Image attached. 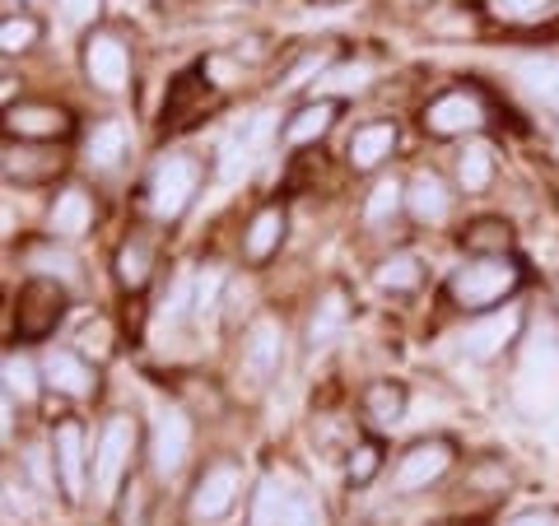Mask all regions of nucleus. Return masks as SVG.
<instances>
[{"mask_svg":"<svg viewBox=\"0 0 559 526\" xmlns=\"http://www.w3.org/2000/svg\"><path fill=\"white\" fill-rule=\"evenodd\" d=\"M518 285H522V266L513 256H471L466 266L448 275V298L462 312H485L499 308Z\"/></svg>","mask_w":559,"mask_h":526,"instance_id":"obj_1","label":"nucleus"},{"mask_svg":"<svg viewBox=\"0 0 559 526\" xmlns=\"http://www.w3.org/2000/svg\"><path fill=\"white\" fill-rule=\"evenodd\" d=\"M513 396L527 419H546L559 406V331H546V340H536L527 349L513 382Z\"/></svg>","mask_w":559,"mask_h":526,"instance_id":"obj_2","label":"nucleus"},{"mask_svg":"<svg viewBox=\"0 0 559 526\" xmlns=\"http://www.w3.org/2000/svg\"><path fill=\"white\" fill-rule=\"evenodd\" d=\"M201 187V164L187 159V154H168V159L154 164L150 172V187H145V201H150V215L154 219H182V210L191 205V196H197Z\"/></svg>","mask_w":559,"mask_h":526,"instance_id":"obj_3","label":"nucleus"},{"mask_svg":"<svg viewBox=\"0 0 559 526\" xmlns=\"http://www.w3.org/2000/svg\"><path fill=\"white\" fill-rule=\"evenodd\" d=\"M131 457H135V419L112 415L94 447V494L98 499H112L121 489V476L131 470Z\"/></svg>","mask_w":559,"mask_h":526,"instance_id":"obj_4","label":"nucleus"},{"mask_svg":"<svg viewBox=\"0 0 559 526\" xmlns=\"http://www.w3.org/2000/svg\"><path fill=\"white\" fill-rule=\"evenodd\" d=\"M66 318V289L51 275H33L14 298V322L24 340H47Z\"/></svg>","mask_w":559,"mask_h":526,"instance_id":"obj_5","label":"nucleus"},{"mask_svg":"<svg viewBox=\"0 0 559 526\" xmlns=\"http://www.w3.org/2000/svg\"><path fill=\"white\" fill-rule=\"evenodd\" d=\"M452 462H457V447H452L448 438H419L415 447L401 452L392 485L401 489V494H415V489L439 485L448 470H452Z\"/></svg>","mask_w":559,"mask_h":526,"instance_id":"obj_6","label":"nucleus"},{"mask_svg":"<svg viewBox=\"0 0 559 526\" xmlns=\"http://www.w3.org/2000/svg\"><path fill=\"white\" fill-rule=\"evenodd\" d=\"M84 75L90 84H98L103 94H121L131 84V51L117 33H94L84 43Z\"/></svg>","mask_w":559,"mask_h":526,"instance_id":"obj_7","label":"nucleus"},{"mask_svg":"<svg viewBox=\"0 0 559 526\" xmlns=\"http://www.w3.org/2000/svg\"><path fill=\"white\" fill-rule=\"evenodd\" d=\"M485 117H489L485 98L476 89H452L425 108V131L429 135H466V131H480Z\"/></svg>","mask_w":559,"mask_h":526,"instance_id":"obj_8","label":"nucleus"},{"mask_svg":"<svg viewBox=\"0 0 559 526\" xmlns=\"http://www.w3.org/2000/svg\"><path fill=\"white\" fill-rule=\"evenodd\" d=\"M51 476L61 480V494L70 503L84 499V480H90V457H84V429L75 419L57 425V443H51Z\"/></svg>","mask_w":559,"mask_h":526,"instance_id":"obj_9","label":"nucleus"},{"mask_svg":"<svg viewBox=\"0 0 559 526\" xmlns=\"http://www.w3.org/2000/svg\"><path fill=\"white\" fill-rule=\"evenodd\" d=\"M238 489H242V466L238 462H215L197 480V489H191V517L197 522H219L238 503Z\"/></svg>","mask_w":559,"mask_h":526,"instance_id":"obj_10","label":"nucleus"},{"mask_svg":"<svg viewBox=\"0 0 559 526\" xmlns=\"http://www.w3.org/2000/svg\"><path fill=\"white\" fill-rule=\"evenodd\" d=\"M271 145V117L266 112H257L248 117L242 127L224 140V150H219V178L224 182H238V178H248L252 164L261 159V150Z\"/></svg>","mask_w":559,"mask_h":526,"instance_id":"obj_11","label":"nucleus"},{"mask_svg":"<svg viewBox=\"0 0 559 526\" xmlns=\"http://www.w3.org/2000/svg\"><path fill=\"white\" fill-rule=\"evenodd\" d=\"M518 331H522V308H499V312H489V318H480L476 326H466V336H462V349L471 359H499L503 349H509L518 340Z\"/></svg>","mask_w":559,"mask_h":526,"instance_id":"obj_12","label":"nucleus"},{"mask_svg":"<svg viewBox=\"0 0 559 526\" xmlns=\"http://www.w3.org/2000/svg\"><path fill=\"white\" fill-rule=\"evenodd\" d=\"M187 447H191V425H187V415L182 410H159L154 415V443H150V462L154 470L168 480V476H178L182 462H187Z\"/></svg>","mask_w":559,"mask_h":526,"instance_id":"obj_13","label":"nucleus"},{"mask_svg":"<svg viewBox=\"0 0 559 526\" xmlns=\"http://www.w3.org/2000/svg\"><path fill=\"white\" fill-rule=\"evenodd\" d=\"M5 131L20 140H61L75 131V117L57 103H14L5 112Z\"/></svg>","mask_w":559,"mask_h":526,"instance_id":"obj_14","label":"nucleus"},{"mask_svg":"<svg viewBox=\"0 0 559 526\" xmlns=\"http://www.w3.org/2000/svg\"><path fill=\"white\" fill-rule=\"evenodd\" d=\"M280 355H285V336H280V322H275V318L252 322L248 340H242V373H248L257 387H261V382H271V373L280 368Z\"/></svg>","mask_w":559,"mask_h":526,"instance_id":"obj_15","label":"nucleus"},{"mask_svg":"<svg viewBox=\"0 0 559 526\" xmlns=\"http://www.w3.org/2000/svg\"><path fill=\"white\" fill-rule=\"evenodd\" d=\"M43 382L57 387L61 396H94L98 373H94V363H84V355H75V349H47Z\"/></svg>","mask_w":559,"mask_h":526,"instance_id":"obj_16","label":"nucleus"},{"mask_svg":"<svg viewBox=\"0 0 559 526\" xmlns=\"http://www.w3.org/2000/svg\"><path fill=\"white\" fill-rule=\"evenodd\" d=\"M61 154L57 150H33V145H5V178L10 182H24V187H33V182H51L61 172Z\"/></svg>","mask_w":559,"mask_h":526,"instance_id":"obj_17","label":"nucleus"},{"mask_svg":"<svg viewBox=\"0 0 559 526\" xmlns=\"http://www.w3.org/2000/svg\"><path fill=\"white\" fill-rule=\"evenodd\" d=\"M396 150V127L392 121H369V127H359L355 135H349V145H345V159L355 172H369L378 168L388 154Z\"/></svg>","mask_w":559,"mask_h":526,"instance_id":"obj_18","label":"nucleus"},{"mask_svg":"<svg viewBox=\"0 0 559 526\" xmlns=\"http://www.w3.org/2000/svg\"><path fill=\"white\" fill-rule=\"evenodd\" d=\"M289 507H294V489L285 476H261L257 489H252V526H285L289 517Z\"/></svg>","mask_w":559,"mask_h":526,"instance_id":"obj_19","label":"nucleus"},{"mask_svg":"<svg viewBox=\"0 0 559 526\" xmlns=\"http://www.w3.org/2000/svg\"><path fill=\"white\" fill-rule=\"evenodd\" d=\"M349 322V303H345V289H326L322 294V303L312 308V318H308V349L318 355V349H326L331 340L341 336V326Z\"/></svg>","mask_w":559,"mask_h":526,"instance_id":"obj_20","label":"nucleus"},{"mask_svg":"<svg viewBox=\"0 0 559 526\" xmlns=\"http://www.w3.org/2000/svg\"><path fill=\"white\" fill-rule=\"evenodd\" d=\"M47 224L57 238H80L94 224V201L84 196L80 187H66V191H57V201H51Z\"/></svg>","mask_w":559,"mask_h":526,"instance_id":"obj_21","label":"nucleus"},{"mask_svg":"<svg viewBox=\"0 0 559 526\" xmlns=\"http://www.w3.org/2000/svg\"><path fill=\"white\" fill-rule=\"evenodd\" d=\"M336 117H341V103H336V98L304 103V108L289 117L285 140H289V145H312V140H322V135L331 131V121H336Z\"/></svg>","mask_w":559,"mask_h":526,"instance_id":"obj_22","label":"nucleus"},{"mask_svg":"<svg viewBox=\"0 0 559 526\" xmlns=\"http://www.w3.org/2000/svg\"><path fill=\"white\" fill-rule=\"evenodd\" d=\"M406 205H411V215L419 224H439V219H448L452 196H448L443 178H433V172H419V178L406 187Z\"/></svg>","mask_w":559,"mask_h":526,"instance_id":"obj_23","label":"nucleus"},{"mask_svg":"<svg viewBox=\"0 0 559 526\" xmlns=\"http://www.w3.org/2000/svg\"><path fill=\"white\" fill-rule=\"evenodd\" d=\"M280 242H285V210L280 205H266L261 215L252 219L248 238H242V252H248V261H266L280 252Z\"/></svg>","mask_w":559,"mask_h":526,"instance_id":"obj_24","label":"nucleus"},{"mask_svg":"<svg viewBox=\"0 0 559 526\" xmlns=\"http://www.w3.org/2000/svg\"><path fill=\"white\" fill-rule=\"evenodd\" d=\"M127 145H131L127 127H121V121H103V127H94L90 140H84V159H90L94 168H117Z\"/></svg>","mask_w":559,"mask_h":526,"instance_id":"obj_25","label":"nucleus"},{"mask_svg":"<svg viewBox=\"0 0 559 526\" xmlns=\"http://www.w3.org/2000/svg\"><path fill=\"white\" fill-rule=\"evenodd\" d=\"M364 415H369L378 429H396L401 415H406V392H401L396 382H373V387L364 392Z\"/></svg>","mask_w":559,"mask_h":526,"instance_id":"obj_26","label":"nucleus"},{"mask_svg":"<svg viewBox=\"0 0 559 526\" xmlns=\"http://www.w3.org/2000/svg\"><path fill=\"white\" fill-rule=\"evenodd\" d=\"M466 242V252H476V256H509L513 248V229L503 219H476L471 229L462 234Z\"/></svg>","mask_w":559,"mask_h":526,"instance_id":"obj_27","label":"nucleus"},{"mask_svg":"<svg viewBox=\"0 0 559 526\" xmlns=\"http://www.w3.org/2000/svg\"><path fill=\"white\" fill-rule=\"evenodd\" d=\"M518 75H522V84L546 103V108H555L559 112V61H550V57H532V61H522L518 65Z\"/></svg>","mask_w":559,"mask_h":526,"instance_id":"obj_28","label":"nucleus"},{"mask_svg":"<svg viewBox=\"0 0 559 526\" xmlns=\"http://www.w3.org/2000/svg\"><path fill=\"white\" fill-rule=\"evenodd\" d=\"M373 279H378V289L406 294V289H415V285H419V261H415L411 252H392V256H382V261H378Z\"/></svg>","mask_w":559,"mask_h":526,"instance_id":"obj_29","label":"nucleus"},{"mask_svg":"<svg viewBox=\"0 0 559 526\" xmlns=\"http://www.w3.org/2000/svg\"><path fill=\"white\" fill-rule=\"evenodd\" d=\"M457 178H462V191H485L489 178H495V150L489 145H466L462 159H457Z\"/></svg>","mask_w":559,"mask_h":526,"instance_id":"obj_30","label":"nucleus"},{"mask_svg":"<svg viewBox=\"0 0 559 526\" xmlns=\"http://www.w3.org/2000/svg\"><path fill=\"white\" fill-rule=\"evenodd\" d=\"M117 279L121 289H145L150 285V248L145 242H121L117 248Z\"/></svg>","mask_w":559,"mask_h":526,"instance_id":"obj_31","label":"nucleus"},{"mask_svg":"<svg viewBox=\"0 0 559 526\" xmlns=\"http://www.w3.org/2000/svg\"><path fill=\"white\" fill-rule=\"evenodd\" d=\"M401 201H406V187H401L396 178H382L373 191H369V205H364V219L369 224H382V219H392Z\"/></svg>","mask_w":559,"mask_h":526,"instance_id":"obj_32","label":"nucleus"},{"mask_svg":"<svg viewBox=\"0 0 559 526\" xmlns=\"http://www.w3.org/2000/svg\"><path fill=\"white\" fill-rule=\"evenodd\" d=\"M38 20H28V14H20V20H14V14H10V20L5 24H0V47H5V57H14V51H28L33 43H38Z\"/></svg>","mask_w":559,"mask_h":526,"instance_id":"obj_33","label":"nucleus"},{"mask_svg":"<svg viewBox=\"0 0 559 526\" xmlns=\"http://www.w3.org/2000/svg\"><path fill=\"white\" fill-rule=\"evenodd\" d=\"M378 466H382V447L373 443V438H364V443H355V452H349V485H369L378 476Z\"/></svg>","mask_w":559,"mask_h":526,"instance_id":"obj_34","label":"nucleus"},{"mask_svg":"<svg viewBox=\"0 0 559 526\" xmlns=\"http://www.w3.org/2000/svg\"><path fill=\"white\" fill-rule=\"evenodd\" d=\"M5 392L20 401H33V392H38V373L24 355H5Z\"/></svg>","mask_w":559,"mask_h":526,"instance_id":"obj_35","label":"nucleus"},{"mask_svg":"<svg viewBox=\"0 0 559 526\" xmlns=\"http://www.w3.org/2000/svg\"><path fill=\"white\" fill-rule=\"evenodd\" d=\"M219 285H224V271H205V275L197 279V303H191V312H197V318H205V312L215 308Z\"/></svg>","mask_w":559,"mask_h":526,"instance_id":"obj_36","label":"nucleus"},{"mask_svg":"<svg viewBox=\"0 0 559 526\" xmlns=\"http://www.w3.org/2000/svg\"><path fill=\"white\" fill-rule=\"evenodd\" d=\"M103 10V0H61V14L70 24H94Z\"/></svg>","mask_w":559,"mask_h":526,"instance_id":"obj_37","label":"nucleus"},{"mask_svg":"<svg viewBox=\"0 0 559 526\" xmlns=\"http://www.w3.org/2000/svg\"><path fill=\"white\" fill-rule=\"evenodd\" d=\"M499 14H509V20H532V14L550 10V0H495Z\"/></svg>","mask_w":559,"mask_h":526,"instance_id":"obj_38","label":"nucleus"},{"mask_svg":"<svg viewBox=\"0 0 559 526\" xmlns=\"http://www.w3.org/2000/svg\"><path fill=\"white\" fill-rule=\"evenodd\" d=\"M285 526H322V513L312 507V499H304V494H294V507H289V517H285Z\"/></svg>","mask_w":559,"mask_h":526,"instance_id":"obj_39","label":"nucleus"},{"mask_svg":"<svg viewBox=\"0 0 559 526\" xmlns=\"http://www.w3.org/2000/svg\"><path fill=\"white\" fill-rule=\"evenodd\" d=\"M503 526H559V513H550V507H527V513L509 517Z\"/></svg>","mask_w":559,"mask_h":526,"instance_id":"obj_40","label":"nucleus"},{"mask_svg":"<svg viewBox=\"0 0 559 526\" xmlns=\"http://www.w3.org/2000/svg\"><path fill=\"white\" fill-rule=\"evenodd\" d=\"M187 298H191V279H178V289H173V303H168V318H182Z\"/></svg>","mask_w":559,"mask_h":526,"instance_id":"obj_41","label":"nucleus"},{"mask_svg":"<svg viewBox=\"0 0 559 526\" xmlns=\"http://www.w3.org/2000/svg\"><path fill=\"white\" fill-rule=\"evenodd\" d=\"M318 5H322V0H318Z\"/></svg>","mask_w":559,"mask_h":526,"instance_id":"obj_42","label":"nucleus"}]
</instances>
